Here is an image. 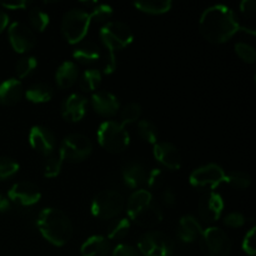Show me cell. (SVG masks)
Here are the masks:
<instances>
[{"mask_svg": "<svg viewBox=\"0 0 256 256\" xmlns=\"http://www.w3.org/2000/svg\"><path fill=\"white\" fill-rule=\"evenodd\" d=\"M202 36L212 44H222L232 39L240 30L234 12L222 4L212 5L202 12L199 22Z\"/></svg>", "mask_w": 256, "mask_h": 256, "instance_id": "1", "label": "cell"}, {"mask_svg": "<svg viewBox=\"0 0 256 256\" xmlns=\"http://www.w3.org/2000/svg\"><path fill=\"white\" fill-rule=\"evenodd\" d=\"M38 229L50 244L62 246L72 236V224L64 212L55 208H46L38 216Z\"/></svg>", "mask_w": 256, "mask_h": 256, "instance_id": "2", "label": "cell"}, {"mask_svg": "<svg viewBox=\"0 0 256 256\" xmlns=\"http://www.w3.org/2000/svg\"><path fill=\"white\" fill-rule=\"evenodd\" d=\"M126 212L128 219L142 228H154L162 220V208L149 190H135L128 200Z\"/></svg>", "mask_w": 256, "mask_h": 256, "instance_id": "3", "label": "cell"}, {"mask_svg": "<svg viewBox=\"0 0 256 256\" xmlns=\"http://www.w3.org/2000/svg\"><path fill=\"white\" fill-rule=\"evenodd\" d=\"M98 142L106 152L120 154L129 146L130 136L122 124L116 122H105L98 129Z\"/></svg>", "mask_w": 256, "mask_h": 256, "instance_id": "4", "label": "cell"}, {"mask_svg": "<svg viewBox=\"0 0 256 256\" xmlns=\"http://www.w3.org/2000/svg\"><path fill=\"white\" fill-rule=\"evenodd\" d=\"M125 200L119 192L102 190L98 192L92 202V214L102 220L115 219L122 212Z\"/></svg>", "mask_w": 256, "mask_h": 256, "instance_id": "5", "label": "cell"}, {"mask_svg": "<svg viewBox=\"0 0 256 256\" xmlns=\"http://www.w3.org/2000/svg\"><path fill=\"white\" fill-rule=\"evenodd\" d=\"M92 19L89 12L82 9H72L65 12L62 20V32L70 44H78L88 34Z\"/></svg>", "mask_w": 256, "mask_h": 256, "instance_id": "6", "label": "cell"}, {"mask_svg": "<svg viewBox=\"0 0 256 256\" xmlns=\"http://www.w3.org/2000/svg\"><path fill=\"white\" fill-rule=\"evenodd\" d=\"M100 39L102 44L106 48L108 52H116L124 48L129 46L132 42L134 35H132V29L125 22L115 20V22H109L102 28L100 30Z\"/></svg>", "mask_w": 256, "mask_h": 256, "instance_id": "7", "label": "cell"}, {"mask_svg": "<svg viewBox=\"0 0 256 256\" xmlns=\"http://www.w3.org/2000/svg\"><path fill=\"white\" fill-rule=\"evenodd\" d=\"M92 152V140L82 134H70L60 145L59 156L62 162H82Z\"/></svg>", "mask_w": 256, "mask_h": 256, "instance_id": "8", "label": "cell"}, {"mask_svg": "<svg viewBox=\"0 0 256 256\" xmlns=\"http://www.w3.org/2000/svg\"><path fill=\"white\" fill-rule=\"evenodd\" d=\"M200 249L205 256H229L232 240L222 229L210 226L200 236Z\"/></svg>", "mask_w": 256, "mask_h": 256, "instance_id": "9", "label": "cell"}, {"mask_svg": "<svg viewBox=\"0 0 256 256\" xmlns=\"http://www.w3.org/2000/svg\"><path fill=\"white\" fill-rule=\"evenodd\" d=\"M138 250L142 256H172L174 242L162 232H148L140 236Z\"/></svg>", "mask_w": 256, "mask_h": 256, "instance_id": "10", "label": "cell"}, {"mask_svg": "<svg viewBox=\"0 0 256 256\" xmlns=\"http://www.w3.org/2000/svg\"><path fill=\"white\" fill-rule=\"evenodd\" d=\"M224 170L216 164H208L198 168L190 174L189 182L196 189L212 190L225 182Z\"/></svg>", "mask_w": 256, "mask_h": 256, "instance_id": "11", "label": "cell"}, {"mask_svg": "<svg viewBox=\"0 0 256 256\" xmlns=\"http://www.w3.org/2000/svg\"><path fill=\"white\" fill-rule=\"evenodd\" d=\"M8 35H9V40L12 49L16 52H29L36 44L35 32L26 24H24V22H12L9 26Z\"/></svg>", "mask_w": 256, "mask_h": 256, "instance_id": "12", "label": "cell"}, {"mask_svg": "<svg viewBox=\"0 0 256 256\" xmlns=\"http://www.w3.org/2000/svg\"><path fill=\"white\" fill-rule=\"evenodd\" d=\"M10 202L20 206H32L42 199V192L39 186L32 182H20L12 185L8 192Z\"/></svg>", "mask_w": 256, "mask_h": 256, "instance_id": "13", "label": "cell"}, {"mask_svg": "<svg viewBox=\"0 0 256 256\" xmlns=\"http://www.w3.org/2000/svg\"><path fill=\"white\" fill-rule=\"evenodd\" d=\"M224 210V200L218 192H209L199 200V216L202 222L212 224L220 219Z\"/></svg>", "mask_w": 256, "mask_h": 256, "instance_id": "14", "label": "cell"}, {"mask_svg": "<svg viewBox=\"0 0 256 256\" xmlns=\"http://www.w3.org/2000/svg\"><path fill=\"white\" fill-rule=\"evenodd\" d=\"M29 142L34 150L42 155H50L56 146V138L48 128L36 125L29 132Z\"/></svg>", "mask_w": 256, "mask_h": 256, "instance_id": "15", "label": "cell"}, {"mask_svg": "<svg viewBox=\"0 0 256 256\" xmlns=\"http://www.w3.org/2000/svg\"><path fill=\"white\" fill-rule=\"evenodd\" d=\"M154 156L162 166L170 170H179L182 168V159L179 149L174 144L168 142H156L154 145Z\"/></svg>", "mask_w": 256, "mask_h": 256, "instance_id": "16", "label": "cell"}, {"mask_svg": "<svg viewBox=\"0 0 256 256\" xmlns=\"http://www.w3.org/2000/svg\"><path fill=\"white\" fill-rule=\"evenodd\" d=\"M86 98L80 94H72L62 102V115L65 120L78 122L86 114Z\"/></svg>", "mask_w": 256, "mask_h": 256, "instance_id": "17", "label": "cell"}, {"mask_svg": "<svg viewBox=\"0 0 256 256\" xmlns=\"http://www.w3.org/2000/svg\"><path fill=\"white\" fill-rule=\"evenodd\" d=\"M92 104L95 112L104 118L115 116L120 109L118 98L109 92H95L92 98Z\"/></svg>", "mask_w": 256, "mask_h": 256, "instance_id": "18", "label": "cell"}, {"mask_svg": "<svg viewBox=\"0 0 256 256\" xmlns=\"http://www.w3.org/2000/svg\"><path fill=\"white\" fill-rule=\"evenodd\" d=\"M202 232L204 230H202L200 222L192 215H186L180 219L176 234L180 242H185V244H192L200 239Z\"/></svg>", "mask_w": 256, "mask_h": 256, "instance_id": "19", "label": "cell"}, {"mask_svg": "<svg viewBox=\"0 0 256 256\" xmlns=\"http://www.w3.org/2000/svg\"><path fill=\"white\" fill-rule=\"evenodd\" d=\"M24 95V88L20 80L10 78L0 84V104L12 106L18 104Z\"/></svg>", "mask_w": 256, "mask_h": 256, "instance_id": "20", "label": "cell"}, {"mask_svg": "<svg viewBox=\"0 0 256 256\" xmlns=\"http://www.w3.org/2000/svg\"><path fill=\"white\" fill-rule=\"evenodd\" d=\"M148 172L145 168L138 162H129L122 166V176L125 185L130 189H139L146 182Z\"/></svg>", "mask_w": 256, "mask_h": 256, "instance_id": "21", "label": "cell"}, {"mask_svg": "<svg viewBox=\"0 0 256 256\" xmlns=\"http://www.w3.org/2000/svg\"><path fill=\"white\" fill-rule=\"evenodd\" d=\"M82 256H109L112 246L106 238L102 235H94L86 239L80 249Z\"/></svg>", "mask_w": 256, "mask_h": 256, "instance_id": "22", "label": "cell"}, {"mask_svg": "<svg viewBox=\"0 0 256 256\" xmlns=\"http://www.w3.org/2000/svg\"><path fill=\"white\" fill-rule=\"evenodd\" d=\"M102 54L104 52L96 42H85L74 50L72 58L82 64H92L102 59Z\"/></svg>", "mask_w": 256, "mask_h": 256, "instance_id": "23", "label": "cell"}, {"mask_svg": "<svg viewBox=\"0 0 256 256\" xmlns=\"http://www.w3.org/2000/svg\"><path fill=\"white\" fill-rule=\"evenodd\" d=\"M79 78V68L74 62H64L56 70L55 80L58 86L62 89H69L76 82Z\"/></svg>", "mask_w": 256, "mask_h": 256, "instance_id": "24", "label": "cell"}, {"mask_svg": "<svg viewBox=\"0 0 256 256\" xmlns=\"http://www.w3.org/2000/svg\"><path fill=\"white\" fill-rule=\"evenodd\" d=\"M52 95H54V90L46 82H36V84L32 85L25 92L26 99L29 102H35V104L50 102Z\"/></svg>", "mask_w": 256, "mask_h": 256, "instance_id": "25", "label": "cell"}, {"mask_svg": "<svg viewBox=\"0 0 256 256\" xmlns=\"http://www.w3.org/2000/svg\"><path fill=\"white\" fill-rule=\"evenodd\" d=\"M134 6L146 14L159 15L169 12L172 6V2L170 0H144V2H134Z\"/></svg>", "mask_w": 256, "mask_h": 256, "instance_id": "26", "label": "cell"}, {"mask_svg": "<svg viewBox=\"0 0 256 256\" xmlns=\"http://www.w3.org/2000/svg\"><path fill=\"white\" fill-rule=\"evenodd\" d=\"M130 220L126 218H115L108 229V239L122 240L129 234Z\"/></svg>", "mask_w": 256, "mask_h": 256, "instance_id": "27", "label": "cell"}, {"mask_svg": "<svg viewBox=\"0 0 256 256\" xmlns=\"http://www.w3.org/2000/svg\"><path fill=\"white\" fill-rule=\"evenodd\" d=\"M102 82V72L98 69H88L82 72L79 85L84 92H94Z\"/></svg>", "mask_w": 256, "mask_h": 256, "instance_id": "28", "label": "cell"}, {"mask_svg": "<svg viewBox=\"0 0 256 256\" xmlns=\"http://www.w3.org/2000/svg\"><path fill=\"white\" fill-rule=\"evenodd\" d=\"M138 134L149 144L155 145L158 142V128L150 120H140L138 122Z\"/></svg>", "mask_w": 256, "mask_h": 256, "instance_id": "29", "label": "cell"}, {"mask_svg": "<svg viewBox=\"0 0 256 256\" xmlns=\"http://www.w3.org/2000/svg\"><path fill=\"white\" fill-rule=\"evenodd\" d=\"M29 22L32 26L38 32H44L49 25V15L40 8H32L29 12Z\"/></svg>", "mask_w": 256, "mask_h": 256, "instance_id": "30", "label": "cell"}, {"mask_svg": "<svg viewBox=\"0 0 256 256\" xmlns=\"http://www.w3.org/2000/svg\"><path fill=\"white\" fill-rule=\"evenodd\" d=\"M225 182L235 189H248L252 184V176L246 172H232L226 175Z\"/></svg>", "mask_w": 256, "mask_h": 256, "instance_id": "31", "label": "cell"}, {"mask_svg": "<svg viewBox=\"0 0 256 256\" xmlns=\"http://www.w3.org/2000/svg\"><path fill=\"white\" fill-rule=\"evenodd\" d=\"M38 66V60L34 56H24L16 62L15 65V72H16L18 78L24 79V78L29 76L35 68Z\"/></svg>", "mask_w": 256, "mask_h": 256, "instance_id": "32", "label": "cell"}, {"mask_svg": "<svg viewBox=\"0 0 256 256\" xmlns=\"http://www.w3.org/2000/svg\"><path fill=\"white\" fill-rule=\"evenodd\" d=\"M140 115H142V106L138 102H130V104L125 105L122 110V114H120L122 124L124 126L126 124H132L140 119Z\"/></svg>", "mask_w": 256, "mask_h": 256, "instance_id": "33", "label": "cell"}, {"mask_svg": "<svg viewBox=\"0 0 256 256\" xmlns=\"http://www.w3.org/2000/svg\"><path fill=\"white\" fill-rule=\"evenodd\" d=\"M235 52L238 56L242 60V62H248V64H254L256 60V52L255 48L246 42H236L235 44Z\"/></svg>", "mask_w": 256, "mask_h": 256, "instance_id": "34", "label": "cell"}, {"mask_svg": "<svg viewBox=\"0 0 256 256\" xmlns=\"http://www.w3.org/2000/svg\"><path fill=\"white\" fill-rule=\"evenodd\" d=\"M19 172V164L12 158L0 156V179L12 178Z\"/></svg>", "mask_w": 256, "mask_h": 256, "instance_id": "35", "label": "cell"}, {"mask_svg": "<svg viewBox=\"0 0 256 256\" xmlns=\"http://www.w3.org/2000/svg\"><path fill=\"white\" fill-rule=\"evenodd\" d=\"M62 168V160L60 156H50L44 164V176L55 178L60 174Z\"/></svg>", "mask_w": 256, "mask_h": 256, "instance_id": "36", "label": "cell"}, {"mask_svg": "<svg viewBox=\"0 0 256 256\" xmlns=\"http://www.w3.org/2000/svg\"><path fill=\"white\" fill-rule=\"evenodd\" d=\"M112 8L110 5L106 4H96V6L92 9V12L90 14V19L92 22H106L112 18Z\"/></svg>", "mask_w": 256, "mask_h": 256, "instance_id": "37", "label": "cell"}, {"mask_svg": "<svg viewBox=\"0 0 256 256\" xmlns=\"http://www.w3.org/2000/svg\"><path fill=\"white\" fill-rule=\"evenodd\" d=\"M100 60H102V68L104 74L109 75L115 72V69H116L118 66V62H116V58H115L114 52H104Z\"/></svg>", "mask_w": 256, "mask_h": 256, "instance_id": "38", "label": "cell"}, {"mask_svg": "<svg viewBox=\"0 0 256 256\" xmlns=\"http://www.w3.org/2000/svg\"><path fill=\"white\" fill-rule=\"evenodd\" d=\"M162 180H164V175H162V170L152 169V172H148L145 184H148V186H149L150 189H158V188L162 186Z\"/></svg>", "mask_w": 256, "mask_h": 256, "instance_id": "39", "label": "cell"}, {"mask_svg": "<svg viewBox=\"0 0 256 256\" xmlns=\"http://www.w3.org/2000/svg\"><path fill=\"white\" fill-rule=\"evenodd\" d=\"M242 250L248 255H255V228H252L244 236V240H242Z\"/></svg>", "mask_w": 256, "mask_h": 256, "instance_id": "40", "label": "cell"}, {"mask_svg": "<svg viewBox=\"0 0 256 256\" xmlns=\"http://www.w3.org/2000/svg\"><path fill=\"white\" fill-rule=\"evenodd\" d=\"M224 224L229 228H242L245 224V216L242 212H230L224 218Z\"/></svg>", "mask_w": 256, "mask_h": 256, "instance_id": "41", "label": "cell"}, {"mask_svg": "<svg viewBox=\"0 0 256 256\" xmlns=\"http://www.w3.org/2000/svg\"><path fill=\"white\" fill-rule=\"evenodd\" d=\"M112 256H142L136 248L129 244H119L112 252Z\"/></svg>", "mask_w": 256, "mask_h": 256, "instance_id": "42", "label": "cell"}, {"mask_svg": "<svg viewBox=\"0 0 256 256\" xmlns=\"http://www.w3.org/2000/svg\"><path fill=\"white\" fill-rule=\"evenodd\" d=\"M240 10L246 18H252L256 10V2L254 0H244L240 4Z\"/></svg>", "mask_w": 256, "mask_h": 256, "instance_id": "43", "label": "cell"}, {"mask_svg": "<svg viewBox=\"0 0 256 256\" xmlns=\"http://www.w3.org/2000/svg\"><path fill=\"white\" fill-rule=\"evenodd\" d=\"M162 200L166 206H174V205L176 204V195H175L174 190L170 189V188L164 190V192H162Z\"/></svg>", "mask_w": 256, "mask_h": 256, "instance_id": "44", "label": "cell"}, {"mask_svg": "<svg viewBox=\"0 0 256 256\" xmlns=\"http://www.w3.org/2000/svg\"><path fill=\"white\" fill-rule=\"evenodd\" d=\"M2 5L6 9H24V8H28L30 5L29 2H2Z\"/></svg>", "mask_w": 256, "mask_h": 256, "instance_id": "45", "label": "cell"}, {"mask_svg": "<svg viewBox=\"0 0 256 256\" xmlns=\"http://www.w3.org/2000/svg\"><path fill=\"white\" fill-rule=\"evenodd\" d=\"M10 208H12V202L9 200V198L0 194V212H9Z\"/></svg>", "mask_w": 256, "mask_h": 256, "instance_id": "46", "label": "cell"}, {"mask_svg": "<svg viewBox=\"0 0 256 256\" xmlns=\"http://www.w3.org/2000/svg\"><path fill=\"white\" fill-rule=\"evenodd\" d=\"M8 22H9V16L4 10H0V32L6 28Z\"/></svg>", "mask_w": 256, "mask_h": 256, "instance_id": "47", "label": "cell"}]
</instances>
